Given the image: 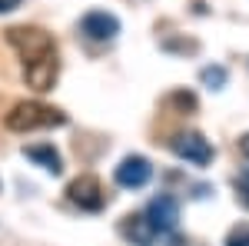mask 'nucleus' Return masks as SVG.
I'll use <instances>...</instances> for the list:
<instances>
[{"instance_id": "obj_12", "label": "nucleus", "mask_w": 249, "mask_h": 246, "mask_svg": "<svg viewBox=\"0 0 249 246\" xmlns=\"http://www.w3.org/2000/svg\"><path fill=\"white\" fill-rule=\"evenodd\" d=\"M226 246H249V223H243V227H232L230 236H226Z\"/></svg>"}, {"instance_id": "obj_6", "label": "nucleus", "mask_w": 249, "mask_h": 246, "mask_svg": "<svg viewBox=\"0 0 249 246\" xmlns=\"http://www.w3.org/2000/svg\"><path fill=\"white\" fill-rule=\"evenodd\" d=\"M150 176H153V167H150V160L140 156V153L123 156V160L116 163V170H113L116 187H123V189H143L150 183Z\"/></svg>"}, {"instance_id": "obj_11", "label": "nucleus", "mask_w": 249, "mask_h": 246, "mask_svg": "<svg viewBox=\"0 0 249 246\" xmlns=\"http://www.w3.org/2000/svg\"><path fill=\"white\" fill-rule=\"evenodd\" d=\"M226 67H203V74H199V80L210 87V90H223L226 87Z\"/></svg>"}, {"instance_id": "obj_10", "label": "nucleus", "mask_w": 249, "mask_h": 246, "mask_svg": "<svg viewBox=\"0 0 249 246\" xmlns=\"http://www.w3.org/2000/svg\"><path fill=\"white\" fill-rule=\"evenodd\" d=\"M120 233L130 240L133 246H153L160 236L153 233V227L143 220V213H130V216H123V223H120Z\"/></svg>"}, {"instance_id": "obj_8", "label": "nucleus", "mask_w": 249, "mask_h": 246, "mask_svg": "<svg viewBox=\"0 0 249 246\" xmlns=\"http://www.w3.org/2000/svg\"><path fill=\"white\" fill-rule=\"evenodd\" d=\"M57 76H60V60H57V54L23 63V80H27V87H30V90H37V94L53 90Z\"/></svg>"}, {"instance_id": "obj_7", "label": "nucleus", "mask_w": 249, "mask_h": 246, "mask_svg": "<svg viewBox=\"0 0 249 246\" xmlns=\"http://www.w3.org/2000/svg\"><path fill=\"white\" fill-rule=\"evenodd\" d=\"M80 34L93 43H110L120 34V17L110 10H87L80 17Z\"/></svg>"}, {"instance_id": "obj_9", "label": "nucleus", "mask_w": 249, "mask_h": 246, "mask_svg": "<svg viewBox=\"0 0 249 246\" xmlns=\"http://www.w3.org/2000/svg\"><path fill=\"white\" fill-rule=\"evenodd\" d=\"M23 156L30 160V163H37L40 170L47 173H63V156H60V150L53 147V143H30V147H23Z\"/></svg>"}, {"instance_id": "obj_4", "label": "nucleus", "mask_w": 249, "mask_h": 246, "mask_svg": "<svg viewBox=\"0 0 249 246\" xmlns=\"http://www.w3.org/2000/svg\"><path fill=\"white\" fill-rule=\"evenodd\" d=\"M170 150L179 156V160H186L193 167H210L213 163V143L203 136V133L196 130H186V133H176L170 140Z\"/></svg>"}, {"instance_id": "obj_14", "label": "nucleus", "mask_w": 249, "mask_h": 246, "mask_svg": "<svg viewBox=\"0 0 249 246\" xmlns=\"http://www.w3.org/2000/svg\"><path fill=\"white\" fill-rule=\"evenodd\" d=\"M20 7V0H0V14H14Z\"/></svg>"}, {"instance_id": "obj_5", "label": "nucleus", "mask_w": 249, "mask_h": 246, "mask_svg": "<svg viewBox=\"0 0 249 246\" xmlns=\"http://www.w3.org/2000/svg\"><path fill=\"white\" fill-rule=\"evenodd\" d=\"M143 220L153 227L156 236H166V233H173L176 223H179V203L173 200L170 193H160V196H153V200L146 203Z\"/></svg>"}, {"instance_id": "obj_2", "label": "nucleus", "mask_w": 249, "mask_h": 246, "mask_svg": "<svg viewBox=\"0 0 249 246\" xmlns=\"http://www.w3.org/2000/svg\"><path fill=\"white\" fill-rule=\"evenodd\" d=\"M7 40H10V47L17 50V57L23 60V63L57 54L53 37H50L47 30H40V27H10V30H7Z\"/></svg>"}, {"instance_id": "obj_15", "label": "nucleus", "mask_w": 249, "mask_h": 246, "mask_svg": "<svg viewBox=\"0 0 249 246\" xmlns=\"http://www.w3.org/2000/svg\"><path fill=\"white\" fill-rule=\"evenodd\" d=\"M239 150H243V156L249 160V133H243V136H239Z\"/></svg>"}, {"instance_id": "obj_1", "label": "nucleus", "mask_w": 249, "mask_h": 246, "mask_svg": "<svg viewBox=\"0 0 249 246\" xmlns=\"http://www.w3.org/2000/svg\"><path fill=\"white\" fill-rule=\"evenodd\" d=\"M67 114L57 107H47L40 100H27L17 103L10 114H7V130L14 133H30V130H50V127H63Z\"/></svg>"}, {"instance_id": "obj_13", "label": "nucleus", "mask_w": 249, "mask_h": 246, "mask_svg": "<svg viewBox=\"0 0 249 246\" xmlns=\"http://www.w3.org/2000/svg\"><path fill=\"white\" fill-rule=\"evenodd\" d=\"M236 196L249 207V173H239V176H236Z\"/></svg>"}, {"instance_id": "obj_3", "label": "nucleus", "mask_w": 249, "mask_h": 246, "mask_svg": "<svg viewBox=\"0 0 249 246\" xmlns=\"http://www.w3.org/2000/svg\"><path fill=\"white\" fill-rule=\"evenodd\" d=\"M67 200L80 207L83 213H100V209L107 207V193H103V183L96 180L93 173H83L77 176L70 187H67Z\"/></svg>"}]
</instances>
